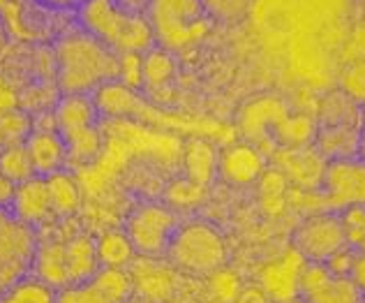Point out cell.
<instances>
[{"instance_id":"obj_30","label":"cell","mask_w":365,"mask_h":303,"mask_svg":"<svg viewBox=\"0 0 365 303\" xmlns=\"http://www.w3.org/2000/svg\"><path fill=\"white\" fill-rule=\"evenodd\" d=\"M9 144H12V141H9V137L3 132V128H0V150H3L5 146H9ZM14 188L16 185H12L3 174H0V206L9 208V202H12V197H14Z\"/></svg>"},{"instance_id":"obj_12","label":"cell","mask_w":365,"mask_h":303,"mask_svg":"<svg viewBox=\"0 0 365 303\" xmlns=\"http://www.w3.org/2000/svg\"><path fill=\"white\" fill-rule=\"evenodd\" d=\"M9 211L28 227H35L44 222L46 217H51L53 206H51V195H49V185H46V178L33 176V178H28V181L19 183L14 188L12 202H9Z\"/></svg>"},{"instance_id":"obj_10","label":"cell","mask_w":365,"mask_h":303,"mask_svg":"<svg viewBox=\"0 0 365 303\" xmlns=\"http://www.w3.org/2000/svg\"><path fill=\"white\" fill-rule=\"evenodd\" d=\"M299 299L303 303H361L365 294L351 276L333 273L326 264L305 262L299 278Z\"/></svg>"},{"instance_id":"obj_8","label":"cell","mask_w":365,"mask_h":303,"mask_svg":"<svg viewBox=\"0 0 365 303\" xmlns=\"http://www.w3.org/2000/svg\"><path fill=\"white\" fill-rule=\"evenodd\" d=\"M178 215L174 208L162 204H143L134 208L125 225V234L134 252L143 257H162L169 250V243L178 230Z\"/></svg>"},{"instance_id":"obj_35","label":"cell","mask_w":365,"mask_h":303,"mask_svg":"<svg viewBox=\"0 0 365 303\" xmlns=\"http://www.w3.org/2000/svg\"><path fill=\"white\" fill-rule=\"evenodd\" d=\"M125 303H153V301H146V299H130V301H125Z\"/></svg>"},{"instance_id":"obj_5","label":"cell","mask_w":365,"mask_h":303,"mask_svg":"<svg viewBox=\"0 0 365 303\" xmlns=\"http://www.w3.org/2000/svg\"><path fill=\"white\" fill-rule=\"evenodd\" d=\"M148 24L155 42L167 51H182L208 33L210 16L201 0H150Z\"/></svg>"},{"instance_id":"obj_1","label":"cell","mask_w":365,"mask_h":303,"mask_svg":"<svg viewBox=\"0 0 365 303\" xmlns=\"http://www.w3.org/2000/svg\"><path fill=\"white\" fill-rule=\"evenodd\" d=\"M53 70L65 96H88L120 77V58L79 26L56 40Z\"/></svg>"},{"instance_id":"obj_33","label":"cell","mask_w":365,"mask_h":303,"mask_svg":"<svg viewBox=\"0 0 365 303\" xmlns=\"http://www.w3.org/2000/svg\"><path fill=\"white\" fill-rule=\"evenodd\" d=\"M49 5L53 7H61V9H74L76 12V7H79L81 3H86V0H46Z\"/></svg>"},{"instance_id":"obj_3","label":"cell","mask_w":365,"mask_h":303,"mask_svg":"<svg viewBox=\"0 0 365 303\" xmlns=\"http://www.w3.org/2000/svg\"><path fill=\"white\" fill-rule=\"evenodd\" d=\"M74 9H61L46 0H0V24L16 42H56L72 28Z\"/></svg>"},{"instance_id":"obj_37","label":"cell","mask_w":365,"mask_h":303,"mask_svg":"<svg viewBox=\"0 0 365 303\" xmlns=\"http://www.w3.org/2000/svg\"><path fill=\"white\" fill-rule=\"evenodd\" d=\"M361 303H365V299H363V301H361Z\"/></svg>"},{"instance_id":"obj_34","label":"cell","mask_w":365,"mask_h":303,"mask_svg":"<svg viewBox=\"0 0 365 303\" xmlns=\"http://www.w3.org/2000/svg\"><path fill=\"white\" fill-rule=\"evenodd\" d=\"M361 158L365 160V104H363V139H361Z\"/></svg>"},{"instance_id":"obj_14","label":"cell","mask_w":365,"mask_h":303,"mask_svg":"<svg viewBox=\"0 0 365 303\" xmlns=\"http://www.w3.org/2000/svg\"><path fill=\"white\" fill-rule=\"evenodd\" d=\"M305 260L299 252H292L289 257L282 260L280 264H273L271 269H266L264 273V289L266 294L275 299V303L292 301L299 297V278Z\"/></svg>"},{"instance_id":"obj_6","label":"cell","mask_w":365,"mask_h":303,"mask_svg":"<svg viewBox=\"0 0 365 303\" xmlns=\"http://www.w3.org/2000/svg\"><path fill=\"white\" fill-rule=\"evenodd\" d=\"M35 252L33 227L24 225L7 206H0V297L26 278Z\"/></svg>"},{"instance_id":"obj_36","label":"cell","mask_w":365,"mask_h":303,"mask_svg":"<svg viewBox=\"0 0 365 303\" xmlns=\"http://www.w3.org/2000/svg\"><path fill=\"white\" fill-rule=\"evenodd\" d=\"M282 303H303V301H301L299 297H296V299H292V301H282Z\"/></svg>"},{"instance_id":"obj_20","label":"cell","mask_w":365,"mask_h":303,"mask_svg":"<svg viewBox=\"0 0 365 303\" xmlns=\"http://www.w3.org/2000/svg\"><path fill=\"white\" fill-rule=\"evenodd\" d=\"M132 257H134V248L128 239V234L109 232L98 241V260L102 267L123 269L125 264L132 262Z\"/></svg>"},{"instance_id":"obj_16","label":"cell","mask_w":365,"mask_h":303,"mask_svg":"<svg viewBox=\"0 0 365 303\" xmlns=\"http://www.w3.org/2000/svg\"><path fill=\"white\" fill-rule=\"evenodd\" d=\"M217 163L220 155L215 153V148L204 139H195L187 144V153H185V167L187 174L195 185H208L210 178L217 174Z\"/></svg>"},{"instance_id":"obj_31","label":"cell","mask_w":365,"mask_h":303,"mask_svg":"<svg viewBox=\"0 0 365 303\" xmlns=\"http://www.w3.org/2000/svg\"><path fill=\"white\" fill-rule=\"evenodd\" d=\"M234 303H271V297L266 294L264 287L259 285H250V287H243L238 294L234 297Z\"/></svg>"},{"instance_id":"obj_29","label":"cell","mask_w":365,"mask_h":303,"mask_svg":"<svg viewBox=\"0 0 365 303\" xmlns=\"http://www.w3.org/2000/svg\"><path fill=\"white\" fill-rule=\"evenodd\" d=\"M349 276L365 294V239L351 248V271H349Z\"/></svg>"},{"instance_id":"obj_13","label":"cell","mask_w":365,"mask_h":303,"mask_svg":"<svg viewBox=\"0 0 365 303\" xmlns=\"http://www.w3.org/2000/svg\"><path fill=\"white\" fill-rule=\"evenodd\" d=\"M98 104L88 96H65L53 107L56 130L61 132L63 141L86 135L98 128Z\"/></svg>"},{"instance_id":"obj_11","label":"cell","mask_w":365,"mask_h":303,"mask_svg":"<svg viewBox=\"0 0 365 303\" xmlns=\"http://www.w3.org/2000/svg\"><path fill=\"white\" fill-rule=\"evenodd\" d=\"M26 150L31 155V163L35 169V176H51L63 172L67 165V146L56 130V118L44 116L40 120H33V132L26 139Z\"/></svg>"},{"instance_id":"obj_15","label":"cell","mask_w":365,"mask_h":303,"mask_svg":"<svg viewBox=\"0 0 365 303\" xmlns=\"http://www.w3.org/2000/svg\"><path fill=\"white\" fill-rule=\"evenodd\" d=\"M262 169L264 160L259 155V150H255L252 146H232L225 153H220L217 172L234 185L252 183L262 174Z\"/></svg>"},{"instance_id":"obj_21","label":"cell","mask_w":365,"mask_h":303,"mask_svg":"<svg viewBox=\"0 0 365 303\" xmlns=\"http://www.w3.org/2000/svg\"><path fill=\"white\" fill-rule=\"evenodd\" d=\"M93 280H95V285H98L113 303L130 301L132 276H130L128 271L116 269V267H100L98 273L93 276Z\"/></svg>"},{"instance_id":"obj_17","label":"cell","mask_w":365,"mask_h":303,"mask_svg":"<svg viewBox=\"0 0 365 303\" xmlns=\"http://www.w3.org/2000/svg\"><path fill=\"white\" fill-rule=\"evenodd\" d=\"M95 104H98L100 113H107V116H132L134 111H139V98L134 96L130 86L116 81L98 91Z\"/></svg>"},{"instance_id":"obj_27","label":"cell","mask_w":365,"mask_h":303,"mask_svg":"<svg viewBox=\"0 0 365 303\" xmlns=\"http://www.w3.org/2000/svg\"><path fill=\"white\" fill-rule=\"evenodd\" d=\"M340 91L359 104H365V58L354 61L344 68L340 74Z\"/></svg>"},{"instance_id":"obj_32","label":"cell","mask_w":365,"mask_h":303,"mask_svg":"<svg viewBox=\"0 0 365 303\" xmlns=\"http://www.w3.org/2000/svg\"><path fill=\"white\" fill-rule=\"evenodd\" d=\"M16 107V96H14V91L7 86L5 81H0V113H5L9 109H14Z\"/></svg>"},{"instance_id":"obj_19","label":"cell","mask_w":365,"mask_h":303,"mask_svg":"<svg viewBox=\"0 0 365 303\" xmlns=\"http://www.w3.org/2000/svg\"><path fill=\"white\" fill-rule=\"evenodd\" d=\"M0 174L12 185H19L35 176L31 155L26 150V141L24 144H9L0 150Z\"/></svg>"},{"instance_id":"obj_22","label":"cell","mask_w":365,"mask_h":303,"mask_svg":"<svg viewBox=\"0 0 365 303\" xmlns=\"http://www.w3.org/2000/svg\"><path fill=\"white\" fill-rule=\"evenodd\" d=\"M53 301H56V292L37 278L16 282L7 294L0 297V303H53Z\"/></svg>"},{"instance_id":"obj_18","label":"cell","mask_w":365,"mask_h":303,"mask_svg":"<svg viewBox=\"0 0 365 303\" xmlns=\"http://www.w3.org/2000/svg\"><path fill=\"white\" fill-rule=\"evenodd\" d=\"M46 185H49L53 213L70 215V213L76 211V208H79L81 192H79V185H76V181L70 174L58 172V174L46 176Z\"/></svg>"},{"instance_id":"obj_2","label":"cell","mask_w":365,"mask_h":303,"mask_svg":"<svg viewBox=\"0 0 365 303\" xmlns=\"http://www.w3.org/2000/svg\"><path fill=\"white\" fill-rule=\"evenodd\" d=\"M76 21L95 40L118 53H148L155 44L146 16L132 12L118 0H86L76 7Z\"/></svg>"},{"instance_id":"obj_9","label":"cell","mask_w":365,"mask_h":303,"mask_svg":"<svg viewBox=\"0 0 365 303\" xmlns=\"http://www.w3.org/2000/svg\"><path fill=\"white\" fill-rule=\"evenodd\" d=\"M324 211L342 213L354 206H365V160H331L322 169L319 178Z\"/></svg>"},{"instance_id":"obj_23","label":"cell","mask_w":365,"mask_h":303,"mask_svg":"<svg viewBox=\"0 0 365 303\" xmlns=\"http://www.w3.org/2000/svg\"><path fill=\"white\" fill-rule=\"evenodd\" d=\"M213 24H238L250 14L252 0H201Z\"/></svg>"},{"instance_id":"obj_26","label":"cell","mask_w":365,"mask_h":303,"mask_svg":"<svg viewBox=\"0 0 365 303\" xmlns=\"http://www.w3.org/2000/svg\"><path fill=\"white\" fill-rule=\"evenodd\" d=\"M174 72V65L171 58L165 51H148L146 58L141 61V79L148 83V86H162Z\"/></svg>"},{"instance_id":"obj_7","label":"cell","mask_w":365,"mask_h":303,"mask_svg":"<svg viewBox=\"0 0 365 303\" xmlns=\"http://www.w3.org/2000/svg\"><path fill=\"white\" fill-rule=\"evenodd\" d=\"M292 243L294 250L305 262H317V264H326L335 255L349 248V239L347 232H344L342 217L340 213H331V211L307 215L294 230Z\"/></svg>"},{"instance_id":"obj_4","label":"cell","mask_w":365,"mask_h":303,"mask_svg":"<svg viewBox=\"0 0 365 303\" xmlns=\"http://www.w3.org/2000/svg\"><path fill=\"white\" fill-rule=\"evenodd\" d=\"M167 257L187 276H213L222 271L229 250L225 236L213 225L195 220L178 227L169 243Z\"/></svg>"},{"instance_id":"obj_24","label":"cell","mask_w":365,"mask_h":303,"mask_svg":"<svg viewBox=\"0 0 365 303\" xmlns=\"http://www.w3.org/2000/svg\"><path fill=\"white\" fill-rule=\"evenodd\" d=\"M277 137H280L287 146H305L307 141H314V123H310L305 116L282 118L277 120Z\"/></svg>"},{"instance_id":"obj_28","label":"cell","mask_w":365,"mask_h":303,"mask_svg":"<svg viewBox=\"0 0 365 303\" xmlns=\"http://www.w3.org/2000/svg\"><path fill=\"white\" fill-rule=\"evenodd\" d=\"M342 217V225H344V232H347V239L349 245H359L365 239V206H354L347 208V211L340 213Z\"/></svg>"},{"instance_id":"obj_25","label":"cell","mask_w":365,"mask_h":303,"mask_svg":"<svg viewBox=\"0 0 365 303\" xmlns=\"http://www.w3.org/2000/svg\"><path fill=\"white\" fill-rule=\"evenodd\" d=\"M53 303H113V301L104 294L91 278V280H83V282H76V285L58 289Z\"/></svg>"}]
</instances>
